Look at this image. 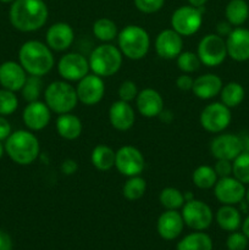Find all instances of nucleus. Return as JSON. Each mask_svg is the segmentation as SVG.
I'll return each instance as SVG.
<instances>
[{
	"label": "nucleus",
	"instance_id": "nucleus-1",
	"mask_svg": "<svg viewBox=\"0 0 249 250\" xmlns=\"http://www.w3.org/2000/svg\"><path fill=\"white\" fill-rule=\"evenodd\" d=\"M48 17L49 9L44 0H15L9 10L11 26L23 33H32L43 28Z\"/></svg>",
	"mask_w": 249,
	"mask_h": 250
},
{
	"label": "nucleus",
	"instance_id": "nucleus-2",
	"mask_svg": "<svg viewBox=\"0 0 249 250\" xmlns=\"http://www.w3.org/2000/svg\"><path fill=\"white\" fill-rule=\"evenodd\" d=\"M19 62L29 76L43 77L55 66L54 51L37 39L27 41L19 49Z\"/></svg>",
	"mask_w": 249,
	"mask_h": 250
},
{
	"label": "nucleus",
	"instance_id": "nucleus-3",
	"mask_svg": "<svg viewBox=\"0 0 249 250\" xmlns=\"http://www.w3.org/2000/svg\"><path fill=\"white\" fill-rule=\"evenodd\" d=\"M5 154L15 164L27 166L33 164L41 154V143L36 134L29 129L11 132L4 143Z\"/></svg>",
	"mask_w": 249,
	"mask_h": 250
},
{
	"label": "nucleus",
	"instance_id": "nucleus-4",
	"mask_svg": "<svg viewBox=\"0 0 249 250\" xmlns=\"http://www.w3.org/2000/svg\"><path fill=\"white\" fill-rule=\"evenodd\" d=\"M117 46L124 58L132 61L142 60L150 49V36L142 26L128 24L119 32Z\"/></svg>",
	"mask_w": 249,
	"mask_h": 250
},
{
	"label": "nucleus",
	"instance_id": "nucleus-5",
	"mask_svg": "<svg viewBox=\"0 0 249 250\" xmlns=\"http://www.w3.org/2000/svg\"><path fill=\"white\" fill-rule=\"evenodd\" d=\"M43 97L51 112L58 115L72 112L80 103L75 85L63 80L49 83L44 89Z\"/></svg>",
	"mask_w": 249,
	"mask_h": 250
},
{
	"label": "nucleus",
	"instance_id": "nucleus-6",
	"mask_svg": "<svg viewBox=\"0 0 249 250\" xmlns=\"http://www.w3.org/2000/svg\"><path fill=\"white\" fill-rule=\"evenodd\" d=\"M88 61L92 73L99 77L107 78L119 72L124 62V55L117 45L102 43L93 49Z\"/></svg>",
	"mask_w": 249,
	"mask_h": 250
},
{
	"label": "nucleus",
	"instance_id": "nucleus-7",
	"mask_svg": "<svg viewBox=\"0 0 249 250\" xmlns=\"http://www.w3.org/2000/svg\"><path fill=\"white\" fill-rule=\"evenodd\" d=\"M197 55L202 65L207 67H217L228 56L226 39L217 33L205 34L198 43Z\"/></svg>",
	"mask_w": 249,
	"mask_h": 250
},
{
	"label": "nucleus",
	"instance_id": "nucleus-8",
	"mask_svg": "<svg viewBox=\"0 0 249 250\" xmlns=\"http://www.w3.org/2000/svg\"><path fill=\"white\" fill-rule=\"evenodd\" d=\"M232 121L231 109L221 102L208 104L199 115V122L203 129L212 134H219L229 126Z\"/></svg>",
	"mask_w": 249,
	"mask_h": 250
},
{
	"label": "nucleus",
	"instance_id": "nucleus-9",
	"mask_svg": "<svg viewBox=\"0 0 249 250\" xmlns=\"http://www.w3.org/2000/svg\"><path fill=\"white\" fill-rule=\"evenodd\" d=\"M171 28L182 37H190L198 33L203 24L202 9L185 5L180 6L171 15Z\"/></svg>",
	"mask_w": 249,
	"mask_h": 250
},
{
	"label": "nucleus",
	"instance_id": "nucleus-10",
	"mask_svg": "<svg viewBox=\"0 0 249 250\" xmlns=\"http://www.w3.org/2000/svg\"><path fill=\"white\" fill-rule=\"evenodd\" d=\"M185 225L193 231H205L209 229L214 220V212L205 202L199 199L188 200L183 204L182 211Z\"/></svg>",
	"mask_w": 249,
	"mask_h": 250
},
{
	"label": "nucleus",
	"instance_id": "nucleus-11",
	"mask_svg": "<svg viewBox=\"0 0 249 250\" xmlns=\"http://www.w3.org/2000/svg\"><path fill=\"white\" fill-rule=\"evenodd\" d=\"M56 68H58V73L61 80L67 81L70 83L78 82L90 71L88 58H85L83 54L76 53V51L63 54L59 59Z\"/></svg>",
	"mask_w": 249,
	"mask_h": 250
},
{
	"label": "nucleus",
	"instance_id": "nucleus-12",
	"mask_svg": "<svg viewBox=\"0 0 249 250\" xmlns=\"http://www.w3.org/2000/svg\"><path fill=\"white\" fill-rule=\"evenodd\" d=\"M115 167L124 177L139 176L145 168V159L138 148L124 146L116 150Z\"/></svg>",
	"mask_w": 249,
	"mask_h": 250
},
{
	"label": "nucleus",
	"instance_id": "nucleus-13",
	"mask_svg": "<svg viewBox=\"0 0 249 250\" xmlns=\"http://www.w3.org/2000/svg\"><path fill=\"white\" fill-rule=\"evenodd\" d=\"M244 151L242 137L234 133H219L210 142V153L215 160L233 161Z\"/></svg>",
	"mask_w": 249,
	"mask_h": 250
},
{
	"label": "nucleus",
	"instance_id": "nucleus-14",
	"mask_svg": "<svg viewBox=\"0 0 249 250\" xmlns=\"http://www.w3.org/2000/svg\"><path fill=\"white\" fill-rule=\"evenodd\" d=\"M105 83L104 78L88 73L87 76L80 80L76 85V93H77L78 102L85 106H94L99 104L105 95Z\"/></svg>",
	"mask_w": 249,
	"mask_h": 250
},
{
	"label": "nucleus",
	"instance_id": "nucleus-15",
	"mask_svg": "<svg viewBox=\"0 0 249 250\" xmlns=\"http://www.w3.org/2000/svg\"><path fill=\"white\" fill-rule=\"evenodd\" d=\"M214 195L222 205L241 204L246 198V185L239 182L233 176L217 180L214 186Z\"/></svg>",
	"mask_w": 249,
	"mask_h": 250
},
{
	"label": "nucleus",
	"instance_id": "nucleus-16",
	"mask_svg": "<svg viewBox=\"0 0 249 250\" xmlns=\"http://www.w3.org/2000/svg\"><path fill=\"white\" fill-rule=\"evenodd\" d=\"M156 55L164 60H176L183 51V37L172 28L163 29L154 42Z\"/></svg>",
	"mask_w": 249,
	"mask_h": 250
},
{
	"label": "nucleus",
	"instance_id": "nucleus-17",
	"mask_svg": "<svg viewBox=\"0 0 249 250\" xmlns=\"http://www.w3.org/2000/svg\"><path fill=\"white\" fill-rule=\"evenodd\" d=\"M51 110L41 100L27 103L22 112V121L27 129L32 132L43 131L48 127L51 120Z\"/></svg>",
	"mask_w": 249,
	"mask_h": 250
},
{
	"label": "nucleus",
	"instance_id": "nucleus-18",
	"mask_svg": "<svg viewBox=\"0 0 249 250\" xmlns=\"http://www.w3.org/2000/svg\"><path fill=\"white\" fill-rule=\"evenodd\" d=\"M75 42V31L72 26L66 22L53 23L45 33V44L56 53L68 50Z\"/></svg>",
	"mask_w": 249,
	"mask_h": 250
},
{
	"label": "nucleus",
	"instance_id": "nucleus-19",
	"mask_svg": "<svg viewBox=\"0 0 249 250\" xmlns=\"http://www.w3.org/2000/svg\"><path fill=\"white\" fill-rule=\"evenodd\" d=\"M134 103L138 114L145 119L159 117V115L165 109L163 95L154 88H144L139 90Z\"/></svg>",
	"mask_w": 249,
	"mask_h": 250
},
{
	"label": "nucleus",
	"instance_id": "nucleus-20",
	"mask_svg": "<svg viewBox=\"0 0 249 250\" xmlns=\"http://www.w3.org/2000/svg\"><path fill=\"white\" fill-rule=\"evenodd\" d=\"M28 73L19 61H5L0 65V85L11 92H21Z\"/></svg>",
	"mask_w": 249,
	"mask_h": 250
},
{
	"label": "nucleus",
	"instance_id": "nucleus-21",
	"mask_svg": "<svg viewBox=\"0 0 249 250\" xmlns=\"http://www.w3.org/2000/svg\"><path fill=\"white\" fill-rule=\"evenodd\" d=\"M227 55L237 62L249 60V29L236 27L226 37Z\"/></svg>",
	"mask_w": 249,
	"mask_h": 250
},
{
	"label": "nucleus",
	"instance_id": "nucleus-22",
	"mask_svg": "<svg viewBox=\"0 0 249 250\" xmlns=\"http://www.w3.org/2000/svg\"><path fill=\"white\" fill-rule=\"evenodd\" d=\"M109 121L114 129L126 132L136 124V111L131 103L116 100L109 109Z\"/></svg>",
	"mask_w": 249,
	"mask_h": 250
},
{
	"label": "nucleus",
	"instance_id": "nucleus-23",
	"mask_svg": "<svg viewBox=\"0 0 249 250\" xmlns=\"http://www.w3.org/2000/svg\"><path fill=\"white\" fill-rule=\"evenodd\" d=\"M185 227L182 214L178 210H165L159 216L156 229L159 236L165 241H173L181 236Z\"/></svg>",
	"mask_w": 249,
	"mask_h": 250
},
{
	"label": "nucleus",
	"instance_id": "nucleus-24",
	"mask_svg": "<svg viewBox=\"0 0 249 250\" xmlns=\"http://www.w3.org/2000/svg\"><path fill=\"white\" fill-rule=\"evenodd\" d=\"M222 80L215 73H204L194 78L192 92L198 99L210 100L220 94L222 89Z\"/></svg>",
	"mask_w": 249,
	"mask_h": 250
},
{
	"label": "nucleus",
	"instance_id": "nucleus-25",
	"mask_svg": "<svg viewBox=\"0 0 249 250\" xmlns=\"http://www.w3.org/2000/svg\"><path fill=\"white\" fill-rule=\"evenodd\" d=\"M55 129L59 136L66 141H76L83 131L82 121L72 112L59 115L55 121Z\"/></svg>",
	"mask_w": 249,
	"mask_h": 250
},
{
	"label": "nucleus",
	"instance_id": "nucleus-26",
	"mask_svg": "<svg viewBox=\"0 0 249 250\" xmlns=\"http://www.w3.org/2000/svg\"><path fill=\"white\" fill-rule=\"evenodd\" d=\"M215 220L220 229L227 232H234L242 226L241 212L234 205H222L219 208Z\"/></svg>",
	"mask_w": 249,
	"mask_h": 250
},
{
	"label": "nucleus",
	"instance_id": "nucleus-27",
	"mask_svg": "<svg viewBox=\"0 0 249 250\" xmlns=\"http://www.w3.org/2000/svg\"><path fill=\"white\" fill-rule=\"evenodd\" d=\"M116 151L106 144H98L90 153V163L99 171H109L115 167Z\"/></svg>",
	"mask_w": 249,
	"mask_h": 250
},
{
	"label": "nucleus",
	"instance_id": "nucleus-28",
	"mask_svg": "<svg viewBox=\"0 0 249 250\" xmlns=\"http://www.w3.org/2000/svg\"><path fill=\"white\" fill-rule=\"evenodd\" d=\"M225 17L229 24L241 27L249 17V5L246 0H229L225 7Z\"/></svg>",
	"mask_w": 249,
	"mask_h": 250
},
{
	"label": "nucleus",
	"instance_id": "nucleus-29",
	"mask_svg": "<svg viewBox=\"0 0 249 250\" xmlns=\"http://www.w3.org/2000/svg\"><path fill=\"white\" fill-rule=\"evenodd\" d=\"M93 36L102 43H111L119 36V28L114 20L109 17H100L95 20L92 27Z\"/></svg>",
	"mask_w": 249,
	"mask_h": 250
},
{
	"label": "nucleus",
	"instance_id": "nucleus-30",
	"mask_svg": "<svg viewBox=\"0 0 249 250\" xmlns=\"http://www.w3.org/2000/svg\"><path fill=\"white\" fill-rule=\"evenodd\" d=\"M177 250H212V241L209 234L195 231L178 242Z\"/></svg>",
	"mask_w": 249,
	"mask_h": 250
},
{
	"label": "nucleus",
	"instance_id": "nucleus-31",
	"mask_svg": "<svg viewBox=\"0 0 249 250\" xmlns=\"http://www.w3.org/2000/svg\"><path fill=\"white\" fill-rule=\"evenodd\" d=\"M219 95L222 104H225L229 109H233V107L241 105V103L244 100L246 90L241 83L228 82L222 85V89Z\"/></svg>",
	"mask_w": 249,
	"mask_h": 250
},
{
	"label": "nucleus",
	"instance_id": "nucleus-32",
	"mask_svg": "<svg viewBox=\"0 0 249 250\" xmlns=\"http://www.w3.org/2000/svg\"><path fill=\"white\" fill-rule=\"evenodd\" d=\"M217 180H219V177H217L214 167L210 165L198 166L192 173V181L194 186L203 190L212 189Z\"/></svg>",
	"mask_w": 249,
	"mask_h": 250
},
{
	"label": "nucleus",
	"instance_id": "nucleus-33",
	"mask_svg": "<svg viewBox=\"0 0 249 250\" xmlns=\"http://www.w3.org/2000/svg\"><path fill=\"white\" fill-rule=\"evenodd\" d=\"M146 192V181L139 176L127 177V181L122 186V195L129 202H136L144 197Z\"/></svg>",
	"mask_w": 249,
	"mask_h": 250
},
{
	"label": "nucleus",
	"instance_id": "nucleus-34",
	"mask_svg": "<svg viewBox=\"0 0 249 250\" xmlns=\"http://www.w3.org/2000/svg\"><path fill=\"white\" fill-rule=\"evenodd\" d=\"M159 203L165 210H178L182 209L186 199L180 189L175 187H166L161 189L159 194Z\"/></svg>",
	"mask_w": 249,
	"mask_h": 250
},
{
	"label": "nucleus",
	"instance_id": "nucleus-35",
	"mask_svg": "<svg viewBox=\"0 0 249 250\" xmlns=\"http://www.w3.org/2000/svg\"><path fill=\"white\" fill-rule=\"evenodd\" d=\"M21 93H22V97H23V99L26 100L27 103L39 100L41 95L44 93L43 81H42V77L28 75L23 87H22Z\"/></svg>",
	"mask_w": 249,
	"mask_h": 250
},
{
	"label": "nucleus",
	"instance_id": "nucleus-36",
	"mask_svg": "<svg viewBox=\"0 0 249 250\" xmlns=\"http://www.w3.org/2000/svg\"><path fill=\"white\" fill-rule=\"evenodd\" d=\"M232 176L243 185H249V151H242L232 161Z\"/></svg>",
	"mask_w": 249,
	"mask_h": 250
},
{
	"label": "nucleus",
	"instance_id": "nucleus-37",
	"mask_svg": "<svg viewBox=\"0 0 249 250\" xmlns=\"http://www.w3.org/2000/svg\"><path fill=\"white\" fill-rule=\"evenodd\" d=\"M176 63H177L178 70L182 73H194L202 66L199 58H198L197 53L193 51H182L180 55L176 59Z\"/></svg>",
	"mask_w": 249,
	"mask_h": 250
},
{
	"label": "nucleus",
	"instance_id": "nucleus-38",
	"mask_svg": "<svg viewBox=\"0 0 249 250\" xmlns=\"http://www.w3.org/2000/svg\"><path fill=\"white\" fill-rule=\"evenodd\" d=\"M19 107V98L16 93L1 88L0 89V115L9 116L12 115Z\"/></svg>",
	"mask_w": 249,
	"mask_h": 250
},
{
	"label": "nucleus",
	"instance_id": "nucleus-39",
	"mask_svg": "<svg viewBox=\"0 0 249 250\" xmlns=\"http://www.w3.org/2000/svg\"><path fill=\"white\" fill-rule=\"evenodd\" d=\"M139 90L137 87L136 82L131 80H126L120 84L119 90H117V94H119V99L124 100V102L132 103L136 100L137 95H138Z\"/></svg>",
	"mask_w": 249,
	"mask_h": 250
},
{
	"label": "nucleus",
	"instance_id": "nucleus-40",
	"mask_svg": "<svg viewBox=\"0 0 249 250\" xmlns=\"http://www.w3.org/2000/svg\"><path fill=\"white\" fill-rule=\"evenodd\" d=\"M133 2L138 11L146 15L160 11L165 5V0H133Z\"/></svg>",
	"mask_w": 249,
	"mask_h": 250
},
{
	"label": "nucleus",
	"instance_id": "nucleus-41",
	"mask_svg": "<svg viewBox=\"0 0 249 250\" xmlns=\"http://www.w3.org/2000/svg\"><path fill=\"white\" fill-rule=\"evenodd\" d=\"M249 239L243 232H231L226 239V247L228 250H246Z\"/></svg>",
	"mask_w": 249,
	"mask_h": 250
},
{
	"label": "nucleus",
	"instance_id": "nucleus-42",
	"mask_svg": "<svg viewBox=\"0 0 249 250\" xmlns=\"http://www.w3.org/2000/svg\"><path fill=\"white\" fill-rule=\"evenodd\" d=\"M212 167H214L215 172H216L219 178L232 176V161L219 159V160H216V163H215Z\"/></svg>",
	"mask_w": 249,
	"mask_h": 250
},
{
	"label": "nucleus",
	"instance_id": "nucleus-43",
	"mask_svg": "<svg viewBox=\"0 0 249 250\" xmlns=\"http://www.w3.org/2000/svg\"><path fill=\"white\" fill-rule=\"evenodd\" d=\"M193 83H194V78L189 73H182L176 80V87L182 92H188V90H192Z\"/></svg>",
	"mask_w": 249,
	"mask_h": 250
},
{
	"label": "nucleus",
	"instance_id": "nucleus-44",
	"mask_svg": "<svg viewBox=\"0 0 249 250\" xmlns=\"http://www.w3.org/2000/svg\"><path fill=\"white\" fill-rule=\"evenodd\" d=\"M60 170L65 176H72L78 170V163L73 159H66L61 164Z\"/></svg>",
	"mask_w": 249,
	"mask_h": 250
},
{
	"label": "nucleus",
	"instance_id": "nucleus-45",
	"mask_svg": "<svg viewBox=\"0 0 249 250\" xmlns=\"http://www.w3.org/2000/svg\"><path fill=\"white\" fill-rule=\"evenodd\" d=\"M12 128L10 122L7 121V119L5 116L0 115V142H5L7 139V137L11 134Z\"/></svg>",
	"mask_w": 249,
	"mask_h": 250
},
{
	"label": "nucleus",
	"instance_id": "nucleus-46",
	"mask_svg": "<svg viewBox=\"0 0 249 250\" xmlns=\"http://www.w3.org/2000/svg\"><path fill=\"white\" fill-rule=\"evenodd\" d=\"M0 250H12L11 237L2 229H0Z\"/></svg>",
	"mask_w": 249,
	"mask_h": 250
},
{
	"label": "nucleus",
	"instance_id": "nucleus-47",
	"mask_svg": "<svg viewBox=\"0 0 249 250\" xmlns=\"http://www.w3.org/2000/svg\"><path fill=\"white\" fill-rule=\"evenodd\" d=\"M232 24H229L227 21L219 22L216 26V33L221 37H227L232 31Z\"/></svg>",
	"mask_w": 249,
	"mask_h": 250
},
{
	"label": "nucleus",
	"instance_id": "nucleus-48",
	"mask_svg": "<svg viewBox=\"0 0 249 250\" xmlns=\"http://www.w3.org/2000/svg\"><path fill=\"white\" fill-rule=\"evenodd\" d=\"M242 232L247 236V238L249 239V215L244 219V221H242Z\"/></svg>",
	"mask_w": 249,
	"mask_h": 250
},
{
	"label": "nucleus",
	"instance_id": "nucleus-49",
	"mask_svg": "<svg viewBox=\"0 0 249 250\" xmlns=\"http://www.w3.org/2000/svg\"><path fill=\"white\" fill-rule=\"evenodd\" d=\"M188 4L192 5V6L198 7V9H202L205 4L208 2V0H187Z\"/></svg>",
	"mask_w": 249,
	"mask_h": 250
},
{
	"label": "nucleus",
	"instance_id": "nucleus-50",
	"mask_svg": "<svg viewBox=\"0 0 249 250\" xmlns=\"http://www.w3.org/2000/svg\"><path fill=\"white\" fill-rule=\"evenodd\" d=\"M5 154V148H4V144H2V142H0V159L2 158V155Z\"/></svg>",
	"mask_w": 249,
	"mask_h": 250
},
{
	"label": "nucleus",
	"instance_id": "nucleus-51",
	"mask_svg": "<svg viewBox=\"0 0 249 250\" xmlns=\"http://www.w3.org/2000/svg\"><path fill=\"white\" fill-rule=\"evenodd\" d=\"M244 199H246V203H247V205H248V207H249V188H248V189H247V193H246V198H244Z\"/></svg>",
	"mask_w": 249,
	"mask_h": 250
},
{
	"label": "nucleus",
	"instance_id": "nucleus-52",
	"mask_svg": "<svg viewBox=\"0 0 249 250\" xmlns=\"http://www.w3.org/2000/svg\"><path fill=\"white\" fill-rule=\"evenodd\" d=\"M1 2H14L15 0H0Z\"/></svg>",
	"mask_w": 249,
	"mask_h": 250
}]
</instances>
